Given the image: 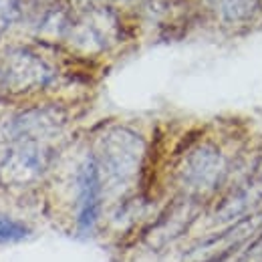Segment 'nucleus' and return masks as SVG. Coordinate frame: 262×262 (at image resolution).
Listing matches in <instances>:
<instances>
[{"label": "nucleus", "instance_id": "1", "mask_svg": "<svg viewBox=\"0 0 262 262\" xmlns=\"http://www.w3.org/2000/svg\"><path fill=\"white\" fill-rule=\"evenodd\" d=\"M143 151H145L143 139L131 129L115 127L107 131L99 141L97 154H93L97 160L103 188L105 190L127 188L141 167Z\"/></svg>", "mask_w": 262, "mask_h": 262}, {"label": "nucleus", "instance_id": "2", "mask_svg": "<svg viewBox=\"0 0 262 262\" xmlns=\"http://www.w3.org/2000/svg\"><path fill=\"white\" fill-rule=\"evenodd\" d=\"M260 230L262 210L200 240L184 254L182 262H226L236 252H242Z\"/></svg>", "mask_w": 262, "mask_h": 262}, {"label": "nucleus", "instance_id": "3", "mask_svg": "<svg viewBox=\"0 0 262 262\" xmlns=\"http://www.w3.org/2000/svg\"><path fill=\"white\" fill-rule=\"evenodd\" d=\"M53 147L42 141H16L0 160V186L27 188L51 165Z\"/></svg>", "mask_w": 262, "mask_h": 262}, {"label": "nucleus", "instance_id": "4", "mask_svg": "<svg viewBox=\"0 0 262 262\" xmlns=\"http://www.w3.org/2000/svg\"><path fill=\"white\" fill-rule=\"evenodd\" d=\"M0 77L4 93H31L47 87L55 73L29 49H8L0 53Z\"/></svg>", "mask_w": 262, "mask_h": 262}, {"label": "nucleus", "instance_id": "5", "mask_svg": "<svg viewBox=\"0 0 262 262\" xmlns=\"http://www.w3.org/2000/svg\"><path fill=\"white\" fill-rule=\"evenodd\" d=\"M228 167L222 151L210 143L198 145L190 151V156L184 160L180 167V182L186 188V196L200 198L212 194L226 176Z\"/></svg>", "mask_w": 262, "mask_h": 262}, {"label": "nucleus", "instance_id": "6", "mask_svg": "<svg viewBox=\"0 0 262 262\" xmlns=\"http://www.w3.org/2000/svg\"><path fill=\"white\" fill-rule=\"evenodd\" d=\"M200 216V200L192 196H184L176 200L164 214L149 226L143 236V242L147 248L160 252L173 244L178 238H182L190 226Z\"/></svg>", "mask_w": 262, "mask_h": 262}, {"label": "nucleus", "instance_id": "7", "mask_svg": "<svg viewBox=\"0 0 262 262\" xmlns=\"http://www.w3.org/2000/svg\"><path fill=\"white\" fill-rule=\"evenodd\" d=\"M67 123V115L59 107H33L16 113L6 123V137L10 143L16 141H42L49 143L57 137Z\"/></svg>", "mask_w": 262, "mask_h": 262}, {"label": "nucleus", "instance_id": "8", "mask_svg": "<svg viewBox=\"0 0 262 262\" xmlns=\"http://www.w3.org/2000/svg\"><path fill=\"white\" fill-rule=\"evenodd\" d=\"M103 180L99 173L95 156H87L77 169V230L79 234H91L101 216Z\"/></svg>", "mask_w": 262, "mask_h": 262}, {"label": "nucleus", "instance_id": "9", "mask_svg": "<svg viewBox=\"0 0 262 262\" xmlns=\"http://www.w3.org/2000/svg\"><path fill=\"white\" fill-rule=\"evenodd\" d=\"M260 210L262 178H258V180H250V182L238 186L236 190H232L228 196L216 206V210L212 214V222L218 226H230V224L244 220Z\"/></svg>", "mask_w": 262, "mask_h": 262}, {"label": "nucleus", "instance_id": "10", "mask_svg": "<svg viewBox=\"0 0 262 262\" xmlns=\"http://www.w3.org/2000/svg\"><path fill=\"white\" fill-rule=\"evenodd\" d=\"M29 236H31V228L25 222L10 218L6 214H0V244L20 242V240H27Z\"/></svg>", "mask_w": 262, "mask_h": 262}, {"label": "nucleus", "instance_id": "11", "mask_svg": "<svg viewBox=\"0 0 262 262\" xmlns=\"http://www.w3.org/2000/svg\"><path fill=\"white\" fill-rule=\"evenodd\" d=\"M20 0H0V34L8 31L12 23L18 18Z\"/></svg>", "mask_w": 262, "mask_h": 262}, {"label": "nucleus", "instance_id": "12", "mask_svg": "<svg viewBox=\"0 0 262 262\" xmlns=\"http://www.w3.org/2000/svg\"><path fill=\"white\" fill-rule=\"evenodd\" d=\"M236 262H262V230L250 240V244L240 252Z\"/></svg>", "mask_w": 262, "mask_h": 262}, {"label": "nucleus", "instance_id": "13", "mask_svg": "<svg viewBox=\"0 0 262 262\" xmlns=\"http://www.w3.org/2000/svg\"><path fill=\"white\" fill-rule=\"evenodd\" d=\"M0 93H4V89H2V77H0Z\"/></svg>", "mask_w": 262, "mask_h": 262}]
</instances>
